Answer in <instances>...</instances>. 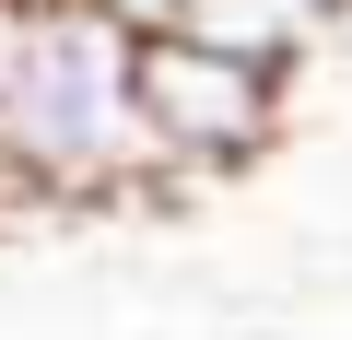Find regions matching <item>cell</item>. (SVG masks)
Listing matches in <instances>:
<instances>
[{
	"label": "cell",
	"instance_id": "6da1fadb",
	"mask_svg": "<svg viewBox=\"0 0 352 340\" xmlns=\"http://www.w3.org/2000/svg\"><path fill=\"white\" fill-rule=\"evenodd\" d=\"M176 188L141 117V36L94 0H0V200L129 212Z\"/></svg>",
	"mask_w": 352,
	"mask_h": 340
},
{
	"label": "cell",
	"instance_id": "7a4b0ae2",
	"mask_svg": "<svg viewBox=\"0 0 352 340\" xmlns=\"http://www.w3.org/2000/svg\"><path fill=\"white\" fill-rule=\"evenodd\" d=\"M141 117L164 141V177L176 188H212V177H247V164L294 129V71H258L188 24L141 36Z\"/></svg>",
	"mask_w": 352,
	"mask_h": 340
},
{
	"label": "cell",
	"instance_id": "3957f363",
	"mask_svg": "<svg viewBox=\"0 0 352 340\" xmlns=\"http://www.w3.org/2000/svg\"><path fill=\"white\" fill-rule=\"evenodd\" d=\"M340 24V0H188V36L258 59V71H305Z\"/></svg>",
	"mask_w": 352,
	"mask_h": 340
},
{
	"label": "cell",
	"instance_id": "277c9868",
	"mask_svg": "<svg viewBox=\"0 0 352 340\" xmlns=\"http://www.w3.org/2000/svg\"><path fill=\"white\" fill-rule=\"evenodd\" d=\"M106 24H129V36H164V24H188V0H94Z\"/></svg>",
	"mask_w": 352,
	"mask_h": 340
}]
</instances>
